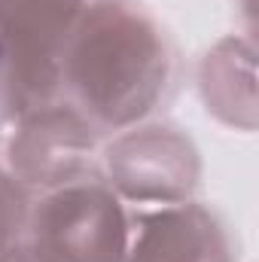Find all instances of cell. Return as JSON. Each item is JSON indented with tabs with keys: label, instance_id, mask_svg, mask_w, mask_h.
I'll return each mask as SVG.
<instances>
[{
	"label": "cell",
	"instance_id": "1",
	"mask_svg": "<svg viewBox=\"0 0 259 262\" xmlns=\"http://www.w3.org/2000/svg\"><path fill=\"white\" fill-rule=\"evenodd\" d=\"M177 79V49L140 0H85L67 40L61 98L101 134L162 107Z\"/></svg>",
	"mask_w": 259,
	"mask_h": 262
},
{
	"label": "cell",
	"instance_id": "2",
	"mask_svg": "<svg viewBox=\"0 0 259 262\" xmlns=\"http://www.w3.org/2000/svg\"><path fill=\"white\" fill-rule=\"evenodd\" d=\"M85 0H0V134L61 101L67 40Z\"/></svg>",
	"mask_w": 259,
	"mask_h": 262
},
{
	"label": "cell",
	"instance_id": "3",
	"mask_svg": "<svg viewBox=\"0 0 259 262\" xmlns=\"http://www.w3.org/2000/svg\"><path fill=\"white\" fill-rule=\"evenodd\" d=\"M25 238L52 262H125L131 210L92 174L34 195Z\"/></svg>",
	"mask_w": 259,
	"mask_h": 262
},
{
	"label": "cell",
	"instance_id": "4",
	"mask_svg": "<svg viewBox=\"0 0 259 262\" xmlns=\"http://www.w3.org/2000/svg\"><path fill=\"white\" fill-rule=\"evenodd\" d=\"M201 174L195 140L171 122H137L101 146V177L134 207L192 201Z\"/></svg>",
	"mask_w": 259,
	"mask_h": 262
},
{
	"label": "cell",
	"instance_id": "5",
	"mask_svg": "<svg viewBox=\"0 0 259 262\" xmlns=\"http://www.w3.org/2000/svg\"><path fill=\"white\" fill-rule=\"evenodd\" d=\"M0 137V162L31 195L101 174L104 134L64 98L21 116Z\"/></svg>",
	"mask_w": 259,
	"mask_h": 262
},
{
	"label": "cell",
	"instance_id": "6",
	"mask_svg": "<svg viewBox=\"0 0 259 262\" xmlns=\"http://www.w3.org/2000/svg\"><path fill=\"white\" fill-rule=\"evenodd\" d=\"M125 262H238L229 223L201 201L131 210Z\"/></svg>",
	"mask_w": 259,
	"mask_h": 262
},
{
	"label": "cell",
	"instance_id": "7",
	"mask_svg": "<svg viewBox=\"0 0 259 262\" xmlns=\"http://www.w3.org/2000/svg\"><path fill=\"white\" fill-rule=\"evenodd\" d=\"M204 110L235 131H256V49L250 37H223L198 64Z\"/></svg>",
	"mask_w": 259,
	"mask_h": 262
},
{
	"label": "cell",
	"instance_id": "8",
	"mask_svg": "<svg viewBox=\"0 0 259 262\" xmlns=\"http://www.w3.org/2000/svg\"><path fill=\"white\" fill-rule=\"evenodd\" d=\"M31 201L34 195L6 171V165L0 162V256L25 238L28 229V213H31Z\"/></svg>",
	"mask_w": 259,
	"mask_h": 262
},
{
	"label": "cell",
	"instance_id": "9",
	"mask_svg": "<svg viewBox=\"0 0 259 262\" xmlns=\"http://www.w3.org/2000/svg\"><path fill=\"white\" fill-rule=\"evenodd\" d=\"M0 262H52L37 244H31L28 238H21V241H15L3 256H0Z\"/></svg>",
	"mask_w": 259,
	"mask_h": 262
}]
</instances>
